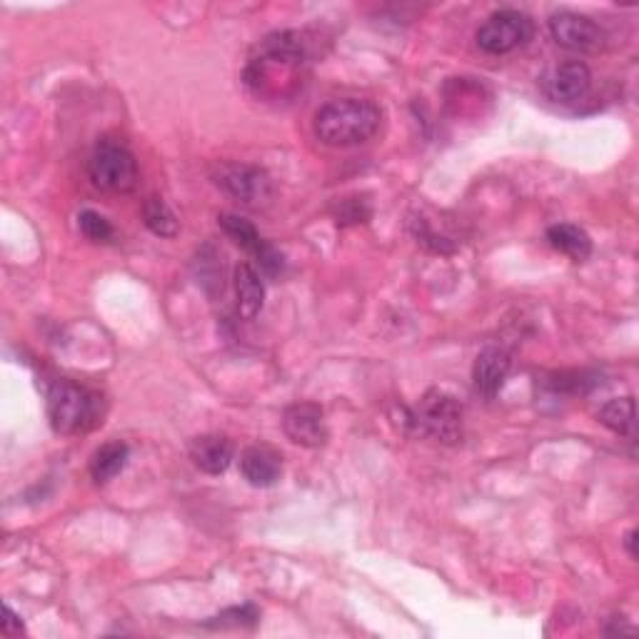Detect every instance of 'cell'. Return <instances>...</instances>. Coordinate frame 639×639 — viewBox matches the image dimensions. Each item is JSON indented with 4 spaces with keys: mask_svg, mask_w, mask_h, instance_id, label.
I'll use <instances>...</instances> for the list:
<instances>
[{
    "mask_svg": "<svg viewBox=\"0 0 639 639\" xmlns=\"http://www.w3.org/2000/svg\"><path fill=\"white\" fill-rule=\"evenodd\" d=\"M220 228L225 230V235L235 242V246H240L242 250H248L252 258L258 260L260 270L266 272L270 278H278L280 272H283V256L266 242L258 235V230L252 228V225L246 218H238V215H220L218 218Z\"/></svg>",
    "mask_w": 639,
    "mask_h": 639,
    "instance_id": "obj_10",
    "label": "cell"
},
{
    "mask_svg": "<svg viewBox=\"0 0 639 639\" xmlns=\"http://www.w3.org/2000/svg\"><path fill=\"white\" fill-rule=\"evenodd\" d=\"M78 228L90 242H110L116 238V228H112L110 220L96 210H83L78 215Z\"/></svg>",
    "mask_w": 639,
    "mask_h": 639,
    "instance_id": "obj_20",
    "label": "cell"
},
{
    "mask_svg": "<svg viewBox=\"0 0 639 639\" xmlns=\"http://www.w3.org/2000/svg\"><path fill=\"white\" fill-rule=\"evenodd\" d=\"M235 293H238V313L252 320L260 315L262 305H266V285H262L260 272L250 266V262H240L235 268Z\"/></svg>",
    "mask_w": 639,
    "mask_h": 639,
    "instance_id": "obj_15",
    "label": "cell"
},
{
    "mask_svg": "<svg viewBox=\"0 0 639 639\" xmlns=\"http://www.w3.org/2000/svg\"><path fill=\"white\" fill-rule=\"evenodd\" d=\"M143 220L148 230L158 238H175L181 232V223H177L175 213L160 197H148L143 203Z\"/></svg>",
    "mask_w": 639,
    "mask_h": 639,
    "instance_id": "obj_18",
    "label": "cell"
},
{
    "mask_svg": "<svg viewBox=\"0 0 639 639\" xmlns=\"http://www.w3.org/2000/svg\"><path fill=\"white\" fill-rule=\"evenodd\" d=\"M532 35L534 23L528 13L497 11L477 28V45L490 55H505L528 45Z\"/></svg>",
    "mask_w": 639,
    "mask_h": 639,
    "instance_id": "obj_7",
    "label": "cell"
},
{
    "mask_svg": "<svg viewBox=\"0 0 639 639\" xmlns=\"http://www.w3.org/2000/svg\"><path fill=\"white\" fill-rule=\"evenodd\" d=\"M512 370V355L502 350V347H485L477 355L475 368H473V382L475 390L485 398H495L502 390V385L510 378Z\"/></svg>",
    "mask_w": 639,
    "mask_h": 639,
    "instance_id": "obj_12",
    "label": "cell"
},
{
    "mask_svg": "<svg viewBox=\"0 0 639 639\" xmlns=\"http://www.w3.org/2000/svg\"><path fill=\"white\" fill-rule=\"evenodd\" d=\"M232 443L223 435H203L195 437L191 445L193 465L205 475H223L232 463Z\"/></svg>",
    "mask_w": 639,
    "mask_h": 639,
    "instance_id": "obj_14",
    "label": "cell"
},
{
    "mask_svg": "<svg viewBox=\"0 0 639 639\" xmlns=\"http://www.w3.org/2000/svg\"><path fill=\"white\" fill-rule=\"evenodd\" d=\"M21 632H23V622H21V617H18L11 607H6L3 635H6V637H13V635H21Z\"/></svg>",
    "mask_w": 639,
    "mask_h": 639,
    "instance_id": "obj_22",
    "label": "cell"
},
{
    "mask_svg": "<svg viewBox=\"0 0 639 639\" xmlns=\"http://www.w3.org/2000/svg\"><path fill=\"white\" fill-rule=\"evenodd\" d=\"M307 73L310 51L305 37L295 31H280L256 45L242 78L258 98L283 102L303 90Z\"/></svg>",
    "mask_w": 639,
    "mask_h": 639,
    "instance_id": "obj_1",
    "label": "cell"
},
{
    "mask_svg": "<svg viewBox=\"0 0 639 639\" xmlns=\"http://www.w3.org/2000/svg\"><path fill=\"white\" fill-rule=\"evenodd\" d=\"M215 185L228 193L235 201L248 205V208H262L272 201L275 187H272L270 175L256 165L246 163H220L213 173Z\"/></svg>",
    "mask_w": 639,
    "mask_h": 639,
    "instance_id": "obj_6",
    "label": "cell"
},
{
    "mask_svg": "<svg viewBox=\"0 0 639 639\" xmlns=\"http://www.w3.org/2000/svg\"><path fill=\"white\" fill-rule=\"evenodd\" d=\"M285 435L300 447H323L331 437L325 422V412L313 402H295L283 415Z\"/></svg>",
    "mask_w": 639,
    "mask_h": 639,
    "instance_id": "obj_11",
    "label": "cell"
},
{
    "mask_svg": "<svg viewBox=\"0 0 639 639\" xmlns=\"http://www.w3.org/2000/svg\"><path fill=\"white\" fill-rule=\"evenodd\" d=\"M240 473L252 487H272L283 475V457L268 445H252L240 457Z\"/></svg>",
    "mask_w": 639,
    "mask_h": 639,
    "instance_id": "obj_13",
    "label": "cell"
},
{
    "mask_svg": "<svg viewBox=\"0 0 639 639\" xmlns=\"http://www.w3.org/2000/svg\"><path fill=\"white\" fill-rule=\"evenodd\" d=\"M215 622L208 625H218V627H252L260 619V613L256 605H242V607H230L220 613L218 617H213Z\"/></svg>",
    "mask_w": 639,
    "mask_h": 639,
    "instance_id": "obj_21",
    "label": "cell"
},
{
    "mask_svg": "<svg viewBox=\"0 0 639 639\" xmlns=\"http://www.w3.org/2000/svg\"><path fill=\"white\" fill-rule=\"evenodd\" d=\"M102 418V398L71 380L53 382L48 390V420L58 435H80L98 425Z\"/></svg>",
    "mask_w": 639,
    "mask_h": 639,
    "instance_id": "obj_3",
    "label": "cell"
},
{
    "mask_svg": "<svg viewBox=\"0 0 639 639\" xmlns=\"http://www.w3.org/2000/svg\"><path fill=\"white\" fill-rule=\"evenodd\" d=\"M599 422L622 437H635V400H613L599 410Z\"/></svg>",
    "mask_w": 639,
    "mask_h": 639,
    "instance_id": "obj_19",
    "label": "cell"
},
{
    "mask_svg": "<svg viewBox=\"0 0 639 639\" xmlns=\"http://www.w3.org/2000/svg\"><path fill=\"white\" fill-rule=\"evenodd\" d=\"M382 112L370 100L343 98L325 102L315 112V136L331 148H355L368 143L380 130Z\"/></svg>",
    "mask_w": 639,
    "mask_h": 639,
    "instance_id": "obj_2",
    "label": "cell"
},
{
    "mask_svg": "<svg viewBox=\"0 0 639 639\" xmlns=\"http://www.w3.org/2000/svg\"><path fill=\"white\" fill-rule=\"evenodd\" d=\"M625 544H627V552H629V557H637V530H629L627 532V538H625Z\"/></svg>",
    "mask_w": 639,
    "mask_h": 639,
    "instance_id": "obj_23",
    "label": "cell"
},
{
    "mask_svg": "<svg viewBox=\"0 0 639 639\" xmlns=\"http://www.w3.org/2000/svg\"><path fill=\"white\" fill-rule=\"evenodd\" d=\"M548 242L560 252H565L567 258L575 262L587 260L592 256V240L589 235L572 223H557L548 230Z\"/></svg>",
    "mask_w": 639,
    "mask_h": 639,
    "instance_id": "obj_17",
    "label": "cell"
},
{
    "mask_svg": "<svg viewBox=\"0 0 639 639\" xmlns=\"http://www.w3.org/2000/svg\"><path fill=\"white\" fill-rule=\"evenodd\" d=\"M130 450L123 440H110V443L100 445L90 457V475L98 485L110 483L112 477L123 473V467L128 465Z\"/></svg>",
    "mask_w": 639,
    "mask_h": 639,
    "instance_id": "obj_16",
    "label": "cell"
},
{
    "mask_svg": "<svg viewBox=\"0 0 639 639\" xmlns=\"http://www.w3.org/2000/svg\"><path fill=\"white\" fill-rule=\"evenodd\" d=\"M412 427L443 445H455L463 437V408L453 394L430 390L410 415Z\"/></svg>",
    "mask_w": 639,
    "mask_h": 639,
    "instance_id": "obj_5",
    "label": "cell"
},
{
    "mask_svg": "<svg viewBox=\"0 0 639 639\" xmlns=\"http://www.w3.org/2000/svg\"><path fill=\"white\" fill-rule=\"evenodd\" d=\"M90 183L102 193L126 195L138 187V163L130 150L118 140H100L88 163Z\"/></svg>",
    "mask_w": 639,
    "mask_h": 639,
    "instance_id": "obj_4",
    "label": "cell"
},
{
    "mask_svg": "<svg viewBox=\"0 0 639 639\" xmlns=\"http://www.w3.org/2000/svg\"><path fill=\"white\" fill-rule=\"evenodd\" d=\"M550 33L562 48L575 53H597L605 48V31L589 15L560 11L550 18Z\"/></svg>",
    "mask_w": 639,
    "mask_h": 639,
    "instance_id": "obj_9",
    "label": "cell"
},
{
    "mask_svg": "<svg viewBox=\"0 0 639 639\" xmlns=\"http://www.w3.org/2000/svg\"><path fill=\"white\" fill-rule=\"evenodd\" d=\"M540 88L544 93V98L552 102H562V106H570V102L585 100L592 90V73L582 61H565V63H554L548 71L542 73Z\"/></svg>",
    "mask_w": 639,
    "mask_h": 639,
    "instance_id": "obj_8",
    "label": "cell"
}]
</instances>
